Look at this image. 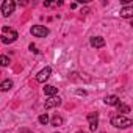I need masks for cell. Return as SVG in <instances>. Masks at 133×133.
Returning <instances> with one entry per match:
<instances>
[{
  "instance_id": "1",
  "label": "cell",
  "mask_w": 133,
  "mask_h": 133,
  "mask_svg": "<svg viewBox=\"0 0 133 133\" xmlns=\"http://www.w3.org/2000/svg\"><path fill=\"white\" fill-rule=\"evenodd\" d=\"M2 36H0V41H2L3 44H11V42H14L17 38H19V35H17V31H14L13 28H10V27H3L2 28Z\"/></svg>"
},
{
  "instance_id": "2",
  "label": "cell",
  "mask_w": 133,
  "mask_h": 133,
  "mask_svg": "<svg viewBox=\"0 0 133 133\" xmlns=\"http://www.w3.org/2000/svg\"><path fill=\"white\" fill-rule=\"evenodd\" d=\"M131 124H133L131 119L127 117V116H122V114L113 116V117H111V125H114L116 128H128Z\"/></svg>"
},
{
  "instance_id": "3",
  "label": "cell",
  "mask_w": 133,
  "mask_h": 133,
  "mask_svg": "<svg viewBox=\"0 0 133 133\" xmlns=\"http://www.w3.org/2000/svg\"><path fill=\"white\" fill-rule=\"evenodd\" d=\"M30 33L35 38H45V36H49V28L44 25H33L30 28Z\"/></svg>"
},
{
  "instance_id": "4",
  "label": "cell",
  "mask_w": 133,
  "mask_h": 133,
  "mask_svg": "<svg viewBox=\"0 0 133 133\" xmlns=\"http://www.w3.org/2000/svg\"><path fill=\"white\" fill-rule=\"evenodd\" d=\"M16 10V3L13 2V0H5V2L2 3V16L3 17H8L14 13Z\"/></svg>"
},
{
  "instance_id": "5",
  "label": "cell",
  "mask_w": 133,
  "mask_h": 133,
  "mask_svg": "<svg viewBox=\"0 0 133 133\" xmlns=\"http://www.w3.org/2000/svg\"><path fill=\"white\" fill-rule=\"evenodd\" d=\"M86 119H88V122H89V130H91V131H96L97 127H99V114H97V113H89V114L86 116Z\"/></svg>"
},
{
  "instance_id": "6",
  "label": "cell",
  "mask_w": 133,
  "mask_h": 133,
  "mask_svg": "<svg viewBox=\"0 0 133 133\" xmlns=\"http://www.w3.org/2000/svg\"><path fill=\"white\" fill-rule=\"evenodd\" d=\"M50 74H52V69L47 66V68H44L42 71L38 72V75H36V82H38V83H44V82L50 77Z\"/></svg>"
},
{
  "instance_id": "7",
  "label": "cell",
  "mask_w": 133,
  "mask_h": 133,
  "mask_svg": "<svg viewBox=\"0 0 133 133\" xmlns=\"http://www.w3.org/2000/svg\"><path fill=\"white\" fill-rule=\"evenodd\" d=\"M59 105H61V99H59L58 96H52V97H49V99L45 100V103H44L45 110H50V108H55V107H59Z\"/></svg>"
},
{
  "instance_id": "8",
  "label": "cell",
  "mask_w": 133,
  "mask_h": 133,
  "mask_svg": "<svg viewBox=\"0 0 133 133\" xmlns=\"http://www.w3.org/2000/svg\"><path fill=\"white\" fill-rule=\"evenodd\" d=\"M89 44H91V47H94V49H100V47L105 45V39H103L102 36H92V38L89 39Z\"/></svg>"
},
{
  "instance_id": "9",
  "label": "cell",
  "mask_w": 133,
  "mask_h": 133,
  "mask_svg": "<svg viewBox=\"0 0 133 133\" xmlns=\"http://www.w3.org/2000/svg\"><path fill=\"white\" fill-rule=\"evenodd\" d=\"M121 17H124V19H130V17H133V6L128 5V6L121 8Z\"/></svg>"
},
{
  "instance_id": "10",
  "label": "cell",
  "mask_w": 133,
  "mask_h": 133,
  "mask_svg": "<svg viewBox=\"0 0 133 133\" xmlns=\"http://www.w3.org/2000/svg\"><path fill=\"white\" fill-rule=\"evenodd\" d=\"M105 103L110 105V107H116V105L121 103V99H119L117 96H107V97H105Z\"/></svg>"
},
{
  "instance_id": "11",
  "label": "cell",
  "mask_w": 133,
  "mask_h": 133,
  "mask_svg": "<svg viewBox=\"0 0 133 133\" xmlns=\"http://www.w3.org/2000/svg\"><path fill=\"white\" fill-rule=\"evenodd\" d=\"M56 92H58V88H55L53 85H45L44 86V94L45 96L52 97V96H56Z\"/></svg>"
},
{
  "instance_id": "12",
  "label": "cell",
  "mask_w": 133,
  "mask_h": 133,
  "mask_svg": "<svg viewBox=\"0 0 133 133\" xmlns=\"http://www.w3.org/2000/svg\"><path fill=\"white\" fill-rule=\"evenodd\" d=\"M63 122H64V119L61 116H58V114H55L50 119V125H53V127H59V125H63Z\"/></svg>"
},
{
  "instance_id": "13",
  "label": "cell",
  "mask_w": 133,
  "mask_h": 133,
  "mask_svg": "<svg viewBox=\"0 0 133 133\" xmlns=\"http://www.w3.org/2000/svg\"><path fill=\"white\" fill-rule=\"evenodd\" d=\"M11 88H13V82H11V80H8V78H6V80H3L2 83H0V91H3V92H5V91H10Z\"/></svg>"
},
{
  "instance_id": "14",
  "label": "cell",
  "mask_w": 133,
  "mask_h": 133,
  "mask_svg": "<svg viewBox=\"0 0 133 133\" xmlns=\"http://www.w3.org/2000/svg\"><path fill=\"white\" fill-rule=\"evenodd\" d=\"M116 107H117V111L122 113V116H124V113H130V107L125 105V103H119V105H116Z\"/></svg>"
},
{
  "instance_id": "15",
  "label": "cell",
  "mask_w": 133,
  "mask_h": 133,
  "mask_svg": "<svg viewBox=\"0 0 133 133\" xmlns=\"http://www.w3.org/2000/svg\"><path fill=\"white\" fill-rule=\"evenodd\" d=\"M8 64H10V58L6 55H0V66L5 68V66H8Z\"/></svg>"
},
{
  "instance_id": "16",
  "label": "cell",
  "mask_w": 133,
  "mask_h": 133,
  "mask_svg": "<svg viewBox=\"0 0 133 133\" xmlns=\"http://www.w3.org/2000/svg\"><path fill=\"white\" fill-rule=\"evenodd\" d=\"M38 121H39V124H42V125H45V124L49 122V116H47V113H45V114H41V116L38 117Z\"/></svg>"
},
{
  "instance_id": "17",
  "label": "cell",
  "mask_w": 133,
  "mask_h": 133,
  "mask_svg": "<svg viewBox=\"0 0 133 133\" xmlns=\"http://www.w3.org/2000/svg\"><path fill=\"white\" fill-rule=\"evenodd\" d=\"M30 50H31V52H35V53H39V50H36V47H35L33 44H30Z\"/></svg>"
},
{
  "instance_id": "18",
  "label": "cell",
  "mask_w": 133,
  "mask_h": 133,
  "mask_svg": "<svg viewBox=\"0 0 133 133\" xmlns=\"http://www.w3.org/2000/svg\"><path fill=\"white\" fill-rule=\"evenodd\" d=\"M77 94H78V96H85V94H86V91H82V89H78V91H77Z\"/></svg>"
},
{
  "instance_id": "19",
  "label": "cell",
  "mask_w": 133,
  "mask_h": 133,
  "mask_svg": "<svg viewBox=\"0 0 133 133\" xmlns=\"http://www.w3.org/2000/svg\"><path fill=\"white\" fill-rule=\"evenodd\" d=\"M77 133H83V131H77Z\"/></svg>"
}]
</instances>
